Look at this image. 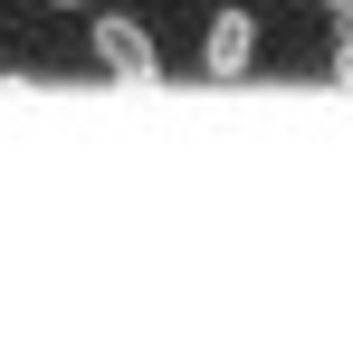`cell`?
<instances>
[{"mask_svg":"<svg viewBox=\"0 0 353 343\" xmlns=\"http://www.w3.org/2000/svg\"><path fill=\"white\" fill-rule=\"evenodd\" d=\"M58 10H86V0H58Z\"/></svg>","mask_w":353,"mask_h":343,"instance_id":"5b68a950","label":"cell"},{"mask_svg":"<svg viewBox=\"0 0 353 343\" xmlns=\"http://www.w3.org/2000/svg\"><path fill=\"white\" fill-rule=\"evenodd\" d=\"M325 10H334V19H344V10H353V0H325Z\"/></svg>","mask_w":353,"mask_h":343,"instance_id":"277c9868","label":"cell"},{"mask_svg":"<svg viewBox=\"0 0 353 343\" xmlns=\"http://www.w3.org/2000/svg\"><path fill=\"white\" fill-rule=\"evenodd\" d=\"M96 67H105L115 86H163V48H153L143 19H124V10H96Z\"/></svg>","mask_w":353,"mask_h":343,"instance_id":"6da1fadb","label":"cell"},{"mask_svg":"<svg viewBox=\"0 0 353 343\" xmlns=\"http://www.w3.org/2000/svg\"><path fill=\"white\" fill-rule=\"evenodd\" d=\"M334 76H344V86H353V10H344V19H334Z\"/></svg>","mask_w":353,"mask_h":343,"instance_id":"3957f363","label":"cell"},{"mask_svg":"<svg viewBox=\"0 0 353 343\" xmlns=\"http://www.w3.org/2000/svg\"><path fill=\"white\" fill-rule=\"evenodd\" d=\"M248 57H258V19L248 10H210V29H201V76H248Z\"/></svg>","mask_w":353,"mask_h":343,"instance_id":"7a4b0ae2","label":"cell"}]
</instances>
